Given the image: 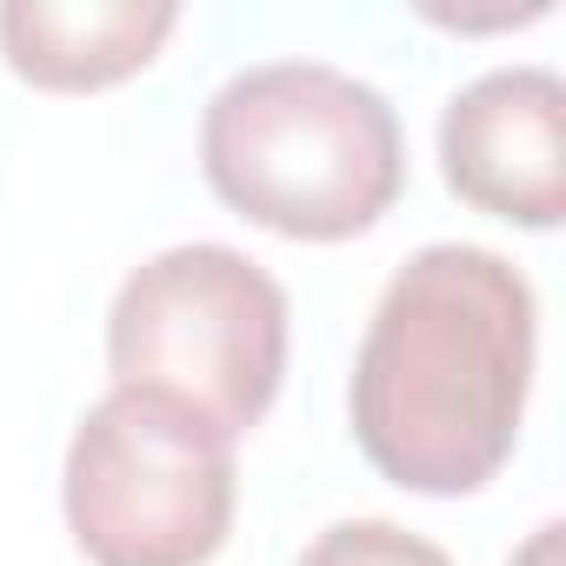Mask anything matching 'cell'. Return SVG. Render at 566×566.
I'll return each instance as SVG.
<instances>
[{"mask_svg":"<svg viewBox=\"0 0 566 566\" xmlns=\"http://www.w3.org/2000/svg\"><path fill=\"white\" fill-rule=\"evenodd\" d=\"M539 307L493 247H420L367 321L347 413L380 480L407 493H480L520 447Z\"/></svg>","mask_w":566,"mask_h":566,"instance_id":"obj_1","label":"cell"},{"mask_svg":"<svg viewBox=\"0 0 566 566\" xmlns=\"http://www.w3.org/2000/svg\"><path fill=\"white\" fill-rule=\"evenodd\" d=\"M207 187L266 233L354 240L407 187L400 114L327 61H260L200 114Z\"/></svg>","mask_w":566,"mask_h":566,"instance_id":"obj_2","label":"cell"},{"mask_svg":"<svg viewBox=\"0 0 566 566\" xmlns=\"http://www.w3.org/2000/svg\"><path fill=\"white\" fill-rule=\"evenodd\" d=\"M107 374L114 387L160 394L220 440H240L260 427L287 374V294L240 247H167L120 280Z\"/></svg>","mask_w":566,"mask_h":566,"instance_id":"obj_3","label":"cell"},{"mask_svg":"<svg viewBox=\"0 0 566 566\" xmlns=\"http://www.w3.org/2000/svg\"><path fill=\"white\" fill-rule=\"evenodd\" d=\"M233 440L160 394L114 387L67 447L61 500L94 566H207L233 533Z\"/></svg>","mask_w":566,"mask_h":566,"instance_id":"obj_4","label":"cell"},{"mask_svg":"<svg viewBox=\"0 0 566 566\" xmlns=\"http://www.w3.org/2000/svg\"><path fill=\"white\" fill-rule=\"evenodd\" d=\"M447 187L513 227H559L566 213V87L553 67H493L440 114Z\"/></svg>","mask_w":566,"mask_h":566,"instance_id":"obj_5","label":"cell"},{"mask_svg":"<svg viewBox=\"0 0 566 566\" xmlns=\"http://www.w3.org/2000/svg\"><path fill=\"white\" fill-rule=\"evenodd\" d=\"M180 8L167 0H8L0 54L48 94H94L140 74L174 34Z\"/></svg>","mask_w":566,"mask_h":566,"instance_id":"obj_6","label":"cell"},{"mask_svg":"<svg viewBox=\"0 0 566 566\" xmlns=\"http://www.w3.org/2000/svg\"><path fill=\"white\" fill-rule=\"evenodd\" d=\"M301 566H453V559L394 520H340V526L314 533Z\"/></svg>","mask_w":566,"mask_h":566,"instance_id":"obj_7","label":"cell"},{"mask_svg":"<svg viewBox=\"0 0 566 566\" xmlns=\"http://www.w3.org/2000/svg\"><path fill=\"white\" fill-rule=\"evenodd\" d=\"M553 546H559V526H539V533H533V546H526L513 566H553Z\"/></svg>","mask_w":566,"mask_h":566,"instance_id":"obj_8","label":"cell"}]
</instances>
